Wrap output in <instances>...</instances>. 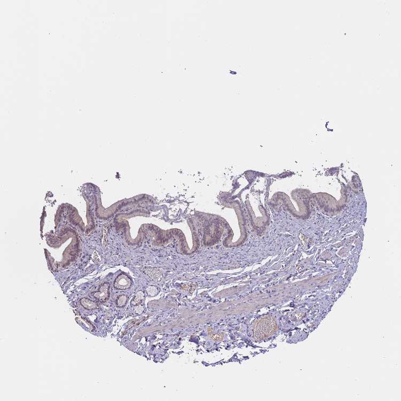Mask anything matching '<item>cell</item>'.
Masks as SVG:
<instances>
[{
  "instance_id": "6da1fadb",
  "label": "cell",
  "mask_w": 401,
  "mask_h": 401,
  "mask_svg": "<svg viewBox=\"0 0 401 401\" xmlns=\"http://www.w3.org/2000/svg\"><path fill=\"white\" fill-rule=\"evenodd\" d=\"M276 328L277 323L272 317L268 316L262 318L255 325V336L258 340L268 337L275 331Z\"/></svg>"
},
{
  "instance_id": "7a4b0ae2",
  "label": "cell",
  "mask_w": 401,
  "mask_h": 401,
  "mask_svg": "<svg viewBox=\"0 0 401 401\" xmlns=\"http://www.w3.org/2000/svg\"><path fill=\"white\" fill-rule=\"evenodd\" d=\"M131 281L127 276L121 274L118 277L114 283V287L119 290H125L130 287Z\"/></svg>"
},
{
  "instance_id": "3957f363",
  "label": "cell",
  "mask_w": 401,
  "mask_h": 401,
  "mask_svg": "<svg viewBox=\"0 0 401 401\" xmlns=\"http://www.w3.org/2000/svg\"><path fill=\"white\" fill-rule=\"evenodd\" d=\"M146 273L150 279L155 282H158L162 278V271L158 268H148L145 270Z\"/></svg>"
},
{
  "instance_id": "277c9868",
  "label": "cell",
  "mask_w": 401,
  "mask_h": 401,
  "mask_svg": "<svg viewBox=\"0 0 401 401\" xmlns=\"http://www.w3.org/2000/svg\"><path fill=\"white\" fill-rule=\"evenodd\" d=\"M109 285L108 284H105L100 287L99 291L95 293L94 296L101 301H105L108 298L109 292Z\"/></svg>"
},
{
  "instance_id": "5b68a950",
  "label": "cell",
  "mask_w": 401,
  "mask_h": 401,
  "mask_svg": "<svg viewBox=\"0 0 401 401\" xmlns=\"http://www.w3.org/2000/svg\"><path fill=\"white\" fill-rule=\"evenodd\" d=\"M81 303L83 307L88 310H92L97 307V304L95 302L92 301L87 299H83L81 300Z\"/></svg>"
},
{
  "instance_id": "8992f818",
  "label": "cell",
  "mask_w": 401,
  "mask_h": 401,
  "mask_svg": "<svg viewBox=\"0 0 401 401\" xmlns=\"http://www.w3.org/2000/svg\"><path fill=\"white\" fill-rule=\"evenodd\" d=\"M144 296H145V295H144L143 292H141V291L138 292L135 294V297H134V299L132 302V304L135 305L139 304L144 299Z\"/></svg>"
},
{
  "instance_id": "52a82bcc",
  "label": "cell",
  "mask_w": 401,
  "mask_h": 401,
  "mask_svg": "<svg viewBox=\"0 0 401 401\" xmlns=\"http://www.w3.org/2000/svg\"><path fill=\"white\" fill-rule=\"evenodd\" d=\"M208 332L209 333V335L211 337V339H214V340H219H219H221L223 338V334H214L211 328H208Z\"/></svg>"
},
{
  "instance_id": "ba28073f",
  "label": "cell",
  "mask_w": 401,
  "mask_h": 401,
  "mask_svg": "<svg viewBox=\"0 0 401 401\" xmlns=\"http://www.w3.org/2000/svg\"><path fill=\"white\" fill-rule=\"evenodd\" d=\"M147 293L148 295L150 296H154L158 293V290L156 287L154 286H149L147 288Z\"/></svg>"
},
{
  "instance_id": "9c48e42d",
  "label": "cell",
  "mask_w": 401,
  "mask_h": 401,
  "mask_svg": "<svg viewBox=\"0 0 401 401\" xmlns=\"http://www.w3.org/2000/svg\"><path fill=\"white\" fill-rule=\"evenodd\" d=\"M127 300L126 296L125 295H121L119 297L118 301H117V305L119 306H123L125 304Z\"/></svg>"
},
{
  "instance_id": "30bf717a",
  "label": "cell",
  "mask_w": 401,
  "mask_h": 401,
  "mask_svg": "<svg viewBox=\"0 0 401 401\" xmlns=\"http://www.w3.org/2000/svg\"><path fill=\"white\" fill-rule=\"evenodd\" d=\"M107 227H105V226H104V227H103V245L104 247H105V245L107 244Z\"/></svg>"
},
{
  "instance_id": "8fae6325",
  "label": "cell",
  "mask_w": 401,
  "mask_h": 401,
  "mask_svg": "<svg viewBox=\"0 0 401 401\" xmlns=\"http://www.w3.org/2000/svg\"><path fill=\"white\" fill-rule=\"evenodd\" d=\"M134 311L135 313H137V314H141L143 311V307L141 305H138V306L135 307V308L134 309Z\"/></svg>"
}]
</instances>
